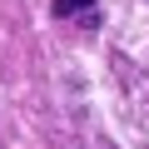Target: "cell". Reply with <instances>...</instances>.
Listing matches in <instances>:
<instances>
[{
	"instance_id": "1",
	"label": "cell",
	"mask_w": 149,
	"mask_h": 149,
	"mask_svg": "<svg viewBox=\"0 0 149 149\" xmlns=\"http://www.w3.org/2000/svg\"><path fill=\"white\" fill-rule=\"evenodd\" d=\"M55 15L70 25V20H80V25H95L100 20V5L95 0H55Z\"/></svg>"
}]
</instances>
